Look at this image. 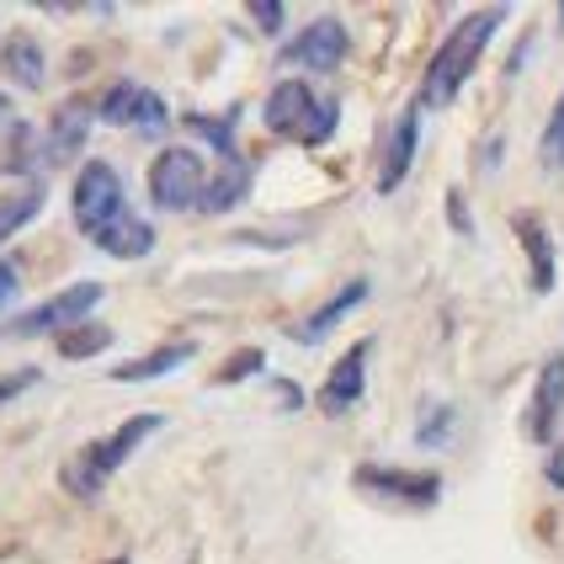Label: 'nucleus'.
<instances>
[{
    "instance_id": "obj_21",
    "label": "nucleus",
    "mask_w": 564,
    "mask_h": 564,
    "mask_svg": "<svg viewBox=\"0 0 564 564\" xmlns=\"http://www.w3.org/2000/svg\"><path fill=\"white\" fill-rule=\"evenodd\" d=\"M538 160H543V171H564V96L554 101L549 128H543V139H538Z\"/></svg>"
},
{
    "instance_id": "obj_7",
    "label": "nucleus",
    "mask_w": 564,
    "mask_h": 564,
    "mask_svg": "<svg viewBox=\"0 0 564 564\" xmlns=\"http://www.w3.org/2000/svg\"><path fill=\"white\" fill-rule=\"evenodd\" d=\"M351 485L383 506H415V511H421V506H437V496H442L437 474L394 469V464H362V469L351 474Z\"/></svg>"
},
{
    "instance_id": "obj_29",
    "label": "nucleus",
    "mask_w": 564,
    "mask_h": 564,
    "mask_svg": "<svg viewBox=\"0 0 564 564\" xmlns=\"http://www.w3.org/2000/svg\"><path fill=\"white\" fill-rule=\"evenodd\" d=\"M447 208H453V224H458V235H474V224H469V214H464V197H458V192H447Z\"/></svg>"
},
{
    "instance_id": "obj_8",
    "label": "nucleus",
    "mask_w": 564,
    "mask_h": 564,
    "mask_svg": "<svg viewBox=\"0 0 564 564\" xmlns=\"http://www.w3.org/2000/svg\"><path fill=\"white\" fill-rule=\"evenodd\" d=\"M96 112H101V123L133 128V133H144V139H160V133L171 128V107H165L150 86H139V80H118L112 91L101 96Z\"/></svg>"
},
{
    "instance_id": "obj_22",
    "label": "nucleus",
    "mask_w": 564,
    "mask_h": 564,
    "mask_svg": "<svg viewBox=\"0 0 564 564\" xmlns=\"http://www.w3.org/2000/svg\"><path fill=\"white\" fill-rule=\"evenodd\" d=\"M447 437H453V405H432L421 415V426H415V442L421 447H442Z\"/></svg>"
},
{
    "instance_id": "obj_4",
    "label": "nucleus",
    "mask_w": 564,
    "mask_h": 564,
    "mask_svg": "<svg viewBox=\"0 0 564 564\" xmlns=\"http://www.w3.org/2000/svg\"><path fill=\"white\" fill-rule=\"evenodd\" d=\"M267 128L278 139H293V144H325L336 123H341V101L336 96H314L310 80H278L267 107H261Z\"/></svg>"
},
{
    "instance_id": "obj_28",
    "label": "nucleus",
    "mask_w": 564,
    "mask_h": 564,
    "mask_svg": "<svg viewBox=\"0 0 564 564\" xmlns=\"http://www.w3.org/2000/svg\"><path fill=\"white\" fill-rule=\"evenodd\" d=\"M543 474H549V485H554V490H564V442L549 453V469H543Z\"/></svg>"
},
{
    "instance_id": "obj_17",
    "label": "nucleus",
    "mask_w": 564,
    "mask_h": 564,
    "mask_svg": "<svg viewBox=\"0 0 564 564\" xmlns=\"http://www.w3.org/2000/svg\"><path fill=\"white\" fill-rule=\"evenodd\" d=\"M517 240H522L528 267H533V293H549V288H554V240H549L543 219H533V214H517Z\"/></svg>"
},
{
    "instance_id": "obj_31",
    "label": "nucleus",
    "mask_w": 564,
    "mask_h": 564,
    "mask_svg": "<svg viewBox=\"0 0 564 564\" xmlns=\"http://www.w3.org/2000/svg\"><path fill=\"white\" fill-rule=\"evenodd\" d=\"M107 564H128V560H107Z\"/></svg>"
},
{
    "instance_id": "obj_23",
    "label": "nucleus",
    "mask_w": 564,
    "mask_h": 564,
    "mask_svg": "<svg viewBox=\"0 0 564 564\" xmlns=\"http://www.w3.org/2000/svg\"><path fill=\"white\" fill-rule=\"evenodd\" d=\"M187 128H197L224 160H235V128H229V118H187Z\"/></svg>"
},
{
    "instance_id": "obj_3",
    "label": "nucleus",
    "mask_w": 564,
    "mask_h": 564,
    "mask_svg": "<svg viewBox=\"0 0 564 564\" xmlns=\"http://www.w3.org/2000/svg\"><path fill=\"white\" fill-rule=\"evenodd\" d=\"M160 432V415L155 410H144V415H133V421H123L112 437H101V442H91V447H80L69 464L59 469V485L75 496V501H96L101 490H107V479L123 469L128 458L139 453V442L144 437H155Z\"/></svg>"
},
{
    "instance_id": "obj_14",
    "label": "nucleus",
    "mask_w": 564,
    "mask_h": 564,
    "mask_svg": "<svg viewBox=\"0 0 564 564\" xmlns=\"http://www.w3.org/2000/svg\"><path fill=\"white\" fill-rule=\"evenodd\" d=\"M368 293H373V288H368V278L346 282V288H341V293H336V299H325V304H319V310H314L310 319H299V325H293V341H299V346L325 341V336H330V330H336V325H341L346 314L357 310V304H362Z\"/></svg>"
},
{
    "instance_id": "obj_18",
    "label": "nucleus",
    "mask_w": 564,
    "mask_h": 564,
    "mask_svg": "<svg viewBox=\"0 0 564 564\" xmlns=\"http://www.w3.org/2000/svg\"><path fill=\"white\" fill-rule=\"evenodd\" d=\"M0 64L11 69V80L43 86V48H37V37H28V32H17V37L0 48Z\"/></svg>"
},
{
    "instance_id": "obj_15",
    "label": "nucleus",
    "mask_w": 564,
    "mask_h": 564,
    "mask_svg": "<svg viewBox=\"0 0 564 564\" xmlns=\"http://www.w3.org/2000/svg\"><path fill=\"white\" fill-rule=\"evenodd\" d=\"M192 357H197V341H171V346H155V351L123 362V368H112V378H118V383H150V378L176 373V368L192 362Z\"/></svg>"
},
{
    "instance_id": "obj_16",
    "label": "nucleus",
    "mask_w": 564,
    "mask_h": 564,
    "mask_svg": "<svg viewBox=\"0 0 564 564\" xmlns=\"http://www.w3.org/2000/svg\"><path fill=\"white\" fill-rule=\"evenodd\" d=\"M246 192H251V165L235 155V160H224V165H214V176H208L197 208H203V214H224V208H235Z\"/></svg>"
},
{
    "instance_id": "obj_2",
    "label": "nucleus",
    "mask_w": 564,
    "mask_h": 564,
    "mask_svg": "<svg viewBox=\"0 0 564 564\" xmlns=\"http://www.w3.org/2000/svg\"><path fill=\"white\" fill-rule=\"evenodd\" d=\"M501 22H506V6H485V11L464 17L458 28L442 37V48L432 54V64H426V80H421V107H447V101H458L464 80L474 75V64H479L485 43L496 37Z\"/></svg>"
},
{
    "instance_id": "obj_6",
    "label": "nucleus",
    "mask_w": 564,
    "mask_h": 564,
    "mask_svg": "<svg viewBox=\"0 0 564 564\" xmlns=\"http://www.w3.org/2000/svg\"><path fill=\"white\" fill-rule=\"evenodd\" d=\"M203 187H208V165H203V155L187 150V144H171V150L150 165V197H155V208H165V214L197 208V203H203Z\"/></svg>"
},
{
    "instance_id": "obj_5",
    "label": "nucleus",
    "mask_w": 564,
    "mask_h": 564,
    "mask_svg": "<svg viewBox=\"0 0 564 564\" xmlns=\"http://www.w3.org/2000/svg\"><path fill=\"white\" fill-rule=\"evenodd\" d=\"M101 282H69L64 293L54 299H43V304H32L28 314H17V319H6L0 325V336L6 341H32V336H54V330H75V325H86V314L101 304Z\"/></svg>"
},
{
    "instance_id": "obj_20",
    "label": "nucleus",
    "mask_w": 564,
    "mask_h": 564,
    "mask_svg": "<svg viewBox=\"0 0 564 564\" xmlns=\"http://www.w3.org/2000/svg\"><path fill=\"white\" fill-rule=\"evenodd\" d=\"M118 341L107 325H75V330H64L59 336V357L69 362H80V357H96V351H107V346Z\"/></svg>"
},
{
    "instance_id": "obj_10",
    "label": "nucleus",
    "mask_w": 564,
    "mask_h": 564,
    "mask_svg": "<svg viewBox=\"0 0 564 564\" xmlns=\"http://www.w3.org/2000/svg\"><path fill=\"white\" fill-rule=\"evenodd\" d=\"M86 133H91V107L80 96H69L54 123H48V139H37V165H69V160L86 155Z\"/></svg>"
},
{
    "instance_id": "obj_32",
    "label": "nucleus",
    "mask_w": 564,
    "mask_h": 564,
    "mask_svg": "<svg viewBox=\"0 0 564 564\" xmlns=\"http://www.w3.org/2000/svg\"><path fill=\"white\" fill-rule=\"evenodd\" d=\"M560 22H564V6H560Z\"/></svg>"
},
{
    "instance_id": "obj_30",
    "label": "nucleus",
    "mask_w": 564,
    "mask_h": 564,
    "mask_svg": "<svg viewBox=\"0 0 564 564\" xmlns=\"http://www.w3.org/2000/svg\"><path fill=\"white\" fill-rule=\"evenodd\" d=\"M0 118H11V96H0Z\"/></svg>"
},
{
    "instance_id": "obj_12",
    "label": "nucleus",
    "mask_w": 564,
    "mask_h": 564,
    "mask_svg": "<svg viewBox=\"0 0 564 564\" xmlns=\"http://www.w3.org/2000/svg\"><path fill=\"white\" fill-rule=\"evenodd\" d=\"M368 357H373V341H357L341 362L330 368L325 389H319V410H325V415H346V410L362 400V389H368Z\"/></svg>"
},
{
    "instance_id": "obj_26",
    "label": "nucleus",
    "mask_w": 564,
    "mask_h": 564,
    "mask_svg": "<svg viewBox=\"0 0 564 564\" xmlns=\"http://www.w3.org/2000/svg\"><path fill=\"white\" fill-rule=\"evenodd\" d=\"M37 368H22V373H11V378H0V405H6V400H17V394H28L32 383H37Z\"/></svg>"
},
{
    "instance_id": "obj_27",
    "label": "nucleus",
    "mask_w": 564,
    "mask_h": 564,
    "mask_svg": "<svg viewBox=\"0 0 564 564\" xmlns=\"http://www.w3.org/2000/svg\"><path fill=\"white\" fill-rule=\"evenodd\" d=\"M11 299H17V267H11V261H0V310H6Z\"/></svg>"
},
{
    "instance_id": "obj_11",
    "label": "nucleus",
    "mask_w": 564,
    "mask_h": 564,
    "mask_svg": "<svg viewBox=\"0 0 564 564\" xmlns=\"http://www.w3.org/2000/svg\"><path fill=\"white\" fill-rule=\"evenodd\" d=\"M560 415H564V351H554L543 362V373H538V389L528 400V415H522V432L533 442H554Z\"/></svg>"
},
{
    "instance_id": "obj_13",
    "label": "nucleus",
    "mask_w": 564,
    "mask_h": 564,
    "mask_svg": "<svg viewBox=\"0 0 564 564\" xmlns=\"http://www.w3.org/2000/svg\"><path fill=\"white\" fill-rule=\"evenodd\" d=\"M415 144H421V112L410 107L394 118L389 139H383V160H378V192H400V182L410 176V160H415Z\"/></svg>"
},
{
    "instance_id": "obj_9",
    "label": "nucleus",
    "mask_w": 564,
    "mask_h": 564,
    "mask_svg": "<svg viewBox=\"0 0 564 564\" xmlns=\"http://www.w3.org/2000/svg\"><path fill=\"white\" fill-rule=\"evenodd\" d=\"M351 54V37L336 17H319L310 28L299 32L293 43H282V64H299V69H319V75H330V69H341V59Z\"/></svg>"
},
{
    "instance_id": "obj_19",
    "label": "nucleus",
    "mask_w": 564,
    "mask_h": 564,
    "mask_svg": "<svg viewBox=\"0 0 564 564\" xmlns=\"http://www.w3.org/2000/svg\"><path fill=\"white\" fill-rule=\"evenodd\" d=\"M43 182H28L22 192H11V197H0V240H11L22 224L37 219V208H43Z\"/></svg>"
},
{
    "instance_id": "obj_25",
    "label": "nucleus",
    "mask_w": 564,
    "mask_h": 564,
    "mask_svg": "<svg viewBox=\"0 0 564 564\" xmlns=\"http://www.w3.org/2000/svg\"><path fill=\"white\" fill-rule=\"evenodd\" d=\"M282 17H288V11H282L278 0H261V6H251V22H256L261 32H272V37L282 32Z\"/></svg>"
},
{
    "instance_id": "obj_24",
    "label": "nucleus",
    "mask_w": 564,
    "mask_h": 564,
    "mask_svg": "<svg viewBox=\"0 0 564 564\" xmlns=\"http://www.w3.org/2000/svg\"><path fill=\"white\" fill-rule=\"evenodd\" d=\"M261 368H267V357H261L256 346H246V351H235V357L224 362V368H219V378H214V383H246V378H251V373H261Z\"/></svg>"
},
{
    "instance_id": "obj_1",
    "label": "nucleus",
    "mask_w": 564,
    "mask_h": 564,
    "mask_svg": "<svg viewBox=\"0 0 564 564\" xmlns=\"http://www.w3.org/2000/svg\"><path fill=\"white\" fill-rule=\"evenodd\" d=\"M75 224L86 229L96 251L139 261V256L155 251V224L139 219L128 208V187L123 176L107 165V160H86L80 176H75Z\"/></svg>"
}]
</instances>
